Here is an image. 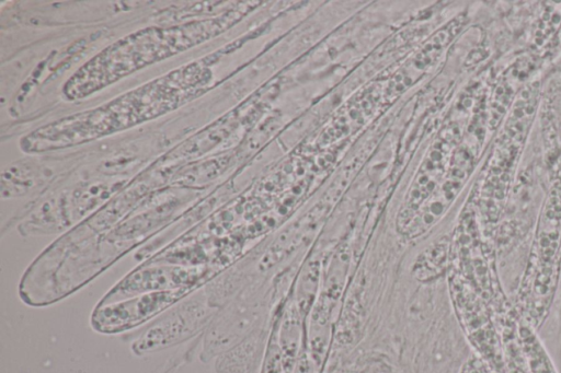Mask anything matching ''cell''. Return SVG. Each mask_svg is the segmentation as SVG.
I'll list each match as a JSON object with an SVG mask.
<instances>
[{
  "mask_svg": "<svg viewBox=\"0 0 561 373\" xmlns=\"http://www.w3.org/2000/svg\"><path fill=\"white\" fill-rule=\"evenodd\" d=\"M215 314L201 287L157 316L135 339L133 351L142 354L182 342L205 331Z\"/></svg>",
  "mask_w": 561,
  "mask_h": 373,
  "instance_id": "obj_1",
  "label": "cell"
},
{
  "mask_svg": "<svg viewBox=\"0 0 561 373\" xmlns=\"http://www.w3.org/2000/svg\"><path fill=\"white\" fill-rule=\"evenodd\" d=\"M214 272L206 266L145 265L119 280L98 304L152 292L198 289L214 277Z\"/></svg>",
  "mask_w": 561,
  "mask_h": 373,
  "instance_id": "obj_2",
  "label": "cell"
},
{
  "mask_svg": "<svg viewBox=\"0 0 561 373\" xmlns=\"http://www.w3.org/2000/svg\"><path fill=\"white\" fill-rule=\"evenodd\" d=\"M195 290L197 289L152 292L108 304H98L91 315V325L102 334L133 329L156 318Z\"/></svg>",
  "mask_w": 561,
  "mask_h": 373,
  "instance_id": "obj_3",
  "label": "cell"
},
{
  "mask_svg": "<svg viewBox=\"0 0 561 373\" xmlns=\"http://www.w3.org/2000/svg\"><path fill=\"white\" fill-rule=\"evenodd\" d=\"M561 238V179H557L550 194L539 222L537 233L536 253L541 266H548L552 273L553 258L559 248Z\"/></svg>",
  "mask_w": 561,
  "mask_h": 373,
  "instance_id": "obj_4",
  "label": "cell"
},
{
  "mask_svg": "<svg viewBox=\"0 0 561 373\" xmlns=\"http://www.w3.org/2000/svg\"><path fill=\"white\" fill-rule=\"evenodd\" d=\"M529 335L530 334H527L526 336L524 333L523 338L533 373H552V369L543 351L536 342V339Z\"/></svg>",
  "mask_w": 561,
  "mask_h": 373,
  "instance_id": "obj_5",
  "label": "cell"
}]
</instances>
